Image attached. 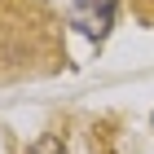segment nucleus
<instances>
[{"label":"nucleus","mask_w":154,"mask_h":154,"mask_svg":"<svg viewBox=\"0 0 154 154\" xmlns=\"http://www.w3.org/2000/svg\"><path fill=\"white\" fill-rule=\"evenodd\" d=\"M119 0H75L71 5V26H79L88 40H106L110 22H115Z\"/></svg>","instance_id":"nucleus-2"},{"label":"nucleus","mask_w":154,"mask_h":154,"mask_svg":"<svg viewBox=\"0 0 154 154\" xmlns=\"http://www.w3.org/2000/svg\"><path fill=\"white\" fill-rule=\"evenodd\" d=\"M66 62L57 22L40 0H0V84L48 75Z\"/></svg>","instance_id":"nucleus-1"},{"label":"nucleus","mask_w":154,"mask_h":154,"mask_svg":"<svg viewBox=\"0 0 154 154\" xmlns=\"http://www.w3.org/2000/svg\"><path fill=\"white\" fill-rule=\"evenodd\" d=\"M137 13H141L145 22H154V0H137Z\"/></svg>","instance_id":"nucleus-3"},{"label":"nucleus","mask_w":154,"mask_h":154,"mask_svg":"<svg viewBox=\"0 0 154 154\" xmlns=\"http://www.w3.org/2000/svg\"><path fill=\"white\" fill-rule=\"evenodd\" d=\"M31 154H62V145H57V141H40Z\"/></svg>","instance_id":"nucleus-4"}]
</instances>
